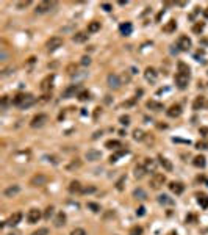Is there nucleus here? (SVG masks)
Wrapping results in <instances>:
<instances>
[{
    "label": "nucleus",
    "instance_id": "338daca9",
    "mask_svg": "<svg viewBox=\"0 0 208 235\" xmlns=\"http://www.w3.org/2000/svg\"><path fill=\"white\" fill-rule=\"evenodd\" d=\"M205 146H206V149H208V143H206V144H205Z\"/></svg>",
    "mask_w": 208,
    "mask_h": 235
},
{
    "label": "nucleus",
    "instance_id": "680f3d73",
    "mask_svg": "<svg viewBox=\"0 0 208 235\" xmlns=\"http://www.w3.org/2000/svg\"><path fill=\"white\" fill-rule=\"evenodd\" d=\"M49 99H50V96H49V94H46V96H42L41 102H46V100H49Z\"/></svg>",
    "mask_w": 208,
    "mask_h": 235
},
{
    "label": "nucleus",
    "instance_id": "bf43d9fd",
    "mask_svg": "<svg viewBox=\"0 0 208 235\" xmlns=\"http://www.w3.org/2000/svg\"><path fill=\"white\" fill-rule=\"evenodd\" d=\"M208 133V127H202L200 129V135H206Z\"/></svg>",
    "mask_w": 208,
    "mask_h": 235
},
{
    "label": "nucleus",
    "instance_id": "c9c22d12",
    "mask_svg": "<svg viewBox=\"0 0 208 235\" xmlns=\"http://www.w3.org/2000/svg\"><path fill=\"white\" fill-rule=\"evenodd\" d=\"M105 147L106 149H119V147H122V144H120L119 140H108L105 143Z\"/></svg>",
    "mask_w": 208,
    "mask_h": 235
},
{
    "label": "nucleus",
    "instance_id": "3c124183",
    "mask_svg": "<svg viewBox=\"0 0 208 235\" xmlns=\"http://www.w3.org/2000/svg\"><path fill=\"white\" fill-rule=\"evenodd\" d=\"M119 121H120V124H122V125H128L130 124V116H120L119 118Z\"/></svg>",
    "mask_w": 208,
    "mask_h": 235
},
{
    "label": "nucleus",
    "instance_id": "dca6fc26",
    "mask_svg": "<svg viewBox=\"0 0 208 235\" xmlns=\"http://www.w3.org/2000/svg\"><path fill=\"white\" fill-rule=\"evenodd\" d=\"M81 168V160L80 158H72L71 162L64 166L66 171H69V173H72V171H77V169H80Z\"/></svg>",
    "mask_w": 208,
    "mask_h": 235
},
{
    "label": "nucleus",
    "instance_id": "ea45409f",
    "mask_svg": "<svg viewBox=\"0 0 208 235\" xmlns=\"http://www.w3.org/2000/svg\"><path fill=\"white\" fill-rule=\"evenodd\" d=\"M128 235H142V227L141 226H131L130 230H128Z\"/></svg>",
    "mask_w": 208,
    "mask_h": 235
},
{
    "label": "nucleus",
    "instance_id": "4d7b16f0",
    "mask_svg": "<svg viewBox=\"0 0 208 235\" xmlns=\"http://www.w3.org/2000/svg\"><path fill=\"white\" fill-rule=\"evenodd\" d=\"M100 6L105 9V11H111V5H108V3H102Z\"/></svg>",
    "mask_w": 208,
    "mask_h": 235
},
{
    "label": "nucleus",
    "instance_id": "20e7f679",
    "mask_svg": "<svg viewBox=\"0 0 208 235\" xmlns=\"http://www.w3.org/2000/svg\"><path fill=\"white\" fill-rule=\"evenodd\" d=\"M63 38H60V36H52L50 39H47V42H46V47H47V50L49 52H53V50H57V49H60L61 46H63Z\"/></svg>",
    "mask_w": 208,
    "mask_h": 235
},
{
    "label": "nucleus",
    "instance_id": "2f4dec72",
    "mask_svg": "<svg viewBox=\"0 0 208 235\" xmlns=\"http://www.w3.org/2000/svg\"><path fill=\"white\" fill-rule=\"evenodd\" d=\"M158 202L161 205H174V199L169 198L168 195H160L158 196Z\"/></svg>",
    "mask_w": 208,
    "mask_h": 235
},
{
    "label": "nucleus",
    "instance_id": "13d9d810",
    "mask_svg": "<svg viewBox=\"0 0 208 235\" xmlns=\"http://www.w3.org/2000/svg\"><path fill=\"white\" fill-rule=\"evenodd\" d=\"M102 133H103L102 130H97V132H95V133L92 135V140H97V138H99V136H102Z\"/></svg>",
    "mask_w": 208,
    "mask_h": 235
},
{
    "label": "nucleus",
    "instance_id": "58836bf2",
    "mask_svg": "<svg viewBox=\"0 0 208 235\" xmlns=\"http://www.w3.org/2000/svg\"><path fill=\"white\" fill-rule=\"evenodd\" d=\"M86 209H89L91 212H94V213H99L102 209H100V205L97 204V202H86Z\"/></svg>",
    "mask_w": 208,
    "mask_h": 235
},
{
    "label": "nucleus",
    "instance_id": "a19ab883",
    "mask_svg": "<svg viewBox=\"0 0 208 235\" xmlns=\"http://www.w3.org/2000/svg\"><path fill=\"white\" fill-rule=\"evenodd\" d=\"M53 213H55V209L53 205H49L46 210H44V219H50L53 216Z\"/></svg>",
    "mask_w": 208,
    "mask_h": 235
},
{
    "label": "nucleus",
    "instance_id": "0e129e2a",
    "mask_svg": "<svg viewBox=\"0 0 208 235\" xmlns=\"http://www.w3.org/2000/svg\"><path fill=\"white\" fill-rule=\"evenodd\" d=\"M9 235H19V232H11Z\"/></svg>",
    "mask_w": 208,
    "mask_h": 235
},
{
    "label": "nucleus",
    "instance_id": "37998d69",
    "mask_svg": "<svg viewBox=\"0 0 208 235\" xmlns=\"http://www.w3.org/2000/svg\"><path fill=\"white\" fill-rule=\"evenodd\" d=\"M203 24L202 22H197V24H194L192 25V33H196V35H200L202 33V30H203Z\"/></svg>",
    "mask_w": 208,
    "mask_h": 235
},
{
    "label": "nucleus",
    "instance_id": "473e14b6",
    "mask_svg": "<svg viewBox=\"0 0 208 235\" xmlns=\"http://www.w3.org/2000/svg\"><path fill=\"white\" fill-rule=\"evenodd\" d=\"M100 22L99 20H92V22H89L88 24V33H95V31H99L100 30Z\"/></svg>",
    "mask_w": 208,
    "mask_h": 235
},
{
    "label": "nucleus",
    "instance_id": "9d476101",
    "mask_svg": "<svg viewBox=\"0 0 208 235\" xmlns=\"http://www.w3.org/2000/svg\"><path fill=\"white\" fill-rule=\"evenodd\" d=\"M53 80H55V75H53V74H49L46 79H42V82L39 83L41 91H44V93H46V91H50L52 86H53Z\"/></svg>",
    "mask_w": 208,
    "mask_h": 235
},
{
    "label": "nucleus",
    "instance_id": "aec40b11",
    "mask_svg": "<svg viewBox=\"0 0 208 235\" xmlns=\"http://www.w3.org/2000/svg\"><path fill=\"white\" fill-rule=\"evenodd\" d=\"M68 190L71 191L72 195H81V190H83V185L78 182V180H72V182L69 184Z\"/></svg>",
    "mask_w": 208,
    "mask_h": 235
},
{
    "label": "nucleus",
    "instance_id": "de8ad7c7",
    "mask_svg": "<svg viewBox=\"0 0 208 235\" xmlns=\"http://www.w3.org/2000/svg\"><path fill=\"white\" fill-rule=\"evenodd\" d=\"M30 235H49V229H47V227H39L38 230L31 232Z\"/></svg>",
    "mask_w": 208,
    "mask_h": 235
},
{
    "label": "nucleus",
    "instance_id": "a211bd4d",
    "mask_svg": "<svg viewBox=\"0 0 208 235\" xmlns=\"http://www.w3.org/2000/svg\"><path fill=\"white\" fill-rule=\"evenodd\" d=\"M89 35H88V31H77V33L72 36V41L77 42V44H83V42L88 41Z\"/></svg>",
    "mask_w": 208,
    "mask_h": 235
},
{
    "label": "nucleus",
    "instance_id": "6e6d98bb",
    "mask_svg": "<svg viewBox=\"0 0 208 235\" xmlns=\"http://www.w3.org/2000/svg\"><path fill=\"white\" fill-rule=\"evenodd\" d=\"M131 105H135V99H131V100H128V102H124V103H122V107H131Z\"/></svg>",
    "mask_w": 208,
    "mask_h": 235
},
{
    "label": "nucleus",
    "instance_id": "864d4df0",
    "mask_svg": "<svg viewBox=\"0 0 208 235\" xmlns=\"http://www.w3.org/2000/svg\"><path fill=\"white\" fill-rule=\"evenodd\" d=\"M2 108H6V105H8V96H2Z\"/></svg>",
    "mask_w": 208,
    "mask_h": 235
},
{
    "label": "nucleus",
    "instance_id": "052dcab7",
    "mask_svg": "<svg viewBox=\"0 0 208 235\" xmlns=\"http://www.w3.org/2000/svg\"><path fill=\"white\" fill-rule=\"evenodd\" d=\"M109 162H111V163H114V162H117V157H116L114 154H113L111 157H109Z\"/></svg>",
    "mask_w": 208,
    "mask_h": 235
},
{
    "label": "nucleus",
    "instance_id": "b1692460",
    "mask_svg": "<svg viewBox=\"0 0 208 235\" xmlns=\"http://www.w3.org/2000/svg\"><path fill=\"white\" fill-rule=\"evenodd\" d=\"M158 160H160V165L168 171V173H171V171L174 169V165L171 163V160H168L166 157H163V155H158Z\"/></svg>",
    "mask_w": 208,
    "mask_h": 235
},
{
    "label": "nucleus",
    "instance_id": "49530a36",
    "mask_svg": "<svg viewBox=\"0 0 208 235\" xmlns=\"http://www.w3.org/2000/svg\"><path fill=\"white\" fill-rule=\"evenodd\" d=\"M77 97H78V100H88V99H89V93H88L86 89H83V91H80L78 93V96H77Z\"/></svg>",
    "mask_w": 208,
    "mask_h": 235
},
{
    "label": "nucleus",
    "instance_id": "5fc2aeb1",
    "mask_svg": "<svg viewBox=\"0 0 208 235\" xmlns=\"http://www.w3.org/2000/svg\"><path fill=\"white\" fill-rule=\"evenodd\" d=\"M136 215H138V216H144V215H146V209H144V207H139V209L136 210Z\"/></svg>",
    "mask_w": 208,
    "mask_h": 235
},
{
    "label": "nucleus",
    "instance_id": "72a5a7b5",
    "mask_svg": "<svg viewBox=\"0 0 208 235\" xmlns=\"http://www.w3.org/2000/svg\"><path fill=\"white\" fill-rule=\"evenodd\" d=\"M119 30H120V33H122L124 36H128L131 33V30H133V27H131L130 22H125V24H120Z\"/></svg>",
    "mask_w": 208,
    "mask_h": 235
},
{
    "label": "nucleus",
    "instance_id": "9b49d317",
    "mask_svg": "<svg viewBox=\"0 0 208 235\" xmlns=\"http://www.w3.org/2000/svg\"><path fill=\"white\" fill-rule=\"evenodd\" d=\"M191 46H192V42H191V39L186 36V35H182V36L177 39V47H179V50H189Z\"/></svg>",
    "mask_w": 208,
    "mask_h": 235
},
{
    "label": "nucleus",
    "instance_id": "69168bd1",
    "mask_svg": "<svg viewBox=\"0 0 208 235\" xmlns=\"http://www.w3.org/2000/svg\"><path fill=\"white\" fill-rule=\"evenodd\" d=\"M169 235H177V233H175V232H171V233H169Z\"/></svg>",
    "mask_w": 208,
    "mask_h": 235
},
{
    "label": "nucleus",
    "instance_id": "c756f323",
    "mask_svg": "<svg viewBox=\"0 0 208 235\" xmlns=\"http://www.w3.org/2000/svg\"><path fill=\"white\" fill-rule=\"evenodd\" d=\"M133 198H136V199H139V201H146L147 199V193L142 188H135L133 190Z\"/></svg>",
    "mask_w": 208,
    "mask_h": 235
},
{
    "label": "nucleus",
    "instance_id": "423d86ee",
    "mask_svg": "<svg viewBox=\"0 0 208 235\" xmlns=\"http://www.w3.org/2000/svg\"><path fill=\"white\" fill-rule=\"evenodd\" d=\"M174 82H175V85H177L179 89H185L186 86H188L189 77L188 75H183V74H180V72H177V74H175V77H174Z\"/></svg>",
    "mask_w": 208,
    "mask_h": 235
},
{
    "label": "nucleus",
    "instance_id": "09e8293b",
    "mask_svg": "<svg viewBox=\"0 0 208 235\" xmlns=\"http://www.w3.org/2000/svg\"><path fill=\"white\" fill-rule=\"evenodd\" d=\"M30 0H22V2H17L16 3V8L17 9H22V8H27V6H30Z\"/></svg>",
    "mask_w": 208,
    "mask_h": 235
},
{
    "label": "nucleus",
    "instance_id": "f03ea898",
    "mask_svg": "<svg viewBox=\"0 0 208 235\" xmlns=\"http://www.w3.org/2000/svg\"><path fill=\"white\" fill-rule=\"evenodd\" d=\"M49 122V116L46 113H39L36 116H33V119L30 121V127L31 129H41Z\"/></svg>",
    "mask_w": 208,
    "mask_h": 235
},
{
    "label": "nucleus",
    "instance_id": "6e6552de",
    "mask_svg": "<svg viewBox=\"0 0 208 235\" xmlns=\"http://www.w3.org/2000/svg\"><path fill=\"white\" fill-rule=\"evenodd\" d=\"M41 210L39 209H30L28 213H27V221L28 224H36L39 219H41Z\"/></svg>",
    "mask_w": 208,
    "mask_h": 235
},
{
    "label": "nucleus",
    "instance_id": "a18cd8bd",
    "mask_svg": "<svg viewBox=\"0 0 208 235\" xmlns=\"http://www.w3.org/2000/svg\"><path fill=\"white\" fill-rule=\"evenodd\" d=\"M69 235H88V232H86L85 229H81V227H75V229L71 230Z\"/></svg>",
    "mask_w": 208,
    "mask_h": 235
},
{
    "label": "nucleus",
    "instance_id": "6ab92c4d",
    "mask_svg": "<svg viewBox=\"0 0 208 235\" xmlns=\"http://www.w3.org/2000/svg\"><path fill=\"white\" fill-rule=\"evenodd\" d=\"M66 224V213L64 212H58L53 218V226L55 227H63Z\"/></svg>",
    "mask_w": 208,
    "mask_h": 235
},
{
    "label": "nucleus",
    "instance_id": "bb28decb",
    "mask_svg": "<svg viewBox=\"0 0 208 235\" xmlns=\"http://www.w3.org/2000/svg\"><path fill=\"white\" fill-rule=\"evenodd\" d=\"M147 108H150V110H153V111H161L164 107H163V103H160V102H157V100H147Z\"/></svg>",
    "mask_w": 208,
    "mask_h": 235
},
{
    "label": "nucleus",
    "instance_id": "f704fd0d",
    "mask_svg": "<svg viewBox=\"0 0 208 235\" xmlns=\"http://www.w3.org/2000/svg\"><path fill=\"white\" fill-rule=\"evenodd\" d=\"M36 103V97L33 94H28L27 96V99H25V102H24V105L20 107V108H30L31 105H35Z\"/></svg>",
    "mask_w": 208,
    "mask_h": 235
},
{
    "label": "nucleus",
    "instance_id": "79ce46f5",
    "mask_svg": "<svg viewBox=\"0 0 208 235\" xmlns=\"http://www.w3.org/2000/svg\"><path fill=\"white\" fill-rule=\"evenodd\" d=\"M125 180H127V177H125V176H120V179L116 182V190H117V191H122V190H124V184H125Z\"/></svg>",
    "mask_w": 208,
    "mask_h": 235
},
{
    "label": "nucleus",
    "instance_id": "c85d7f7f",
    "mask_svg": "<svg viewBox=\"0 0 208 235\" xmlns=\"http://www.w3.org/2000/svg\"><path fill=\"white\" fill-rule=\"evenodd\" d=\"M146 173H147V171H146L144 166H142V165H136V166H135V171H133V176H135L136 179H142V177L146 176Z\"/></svg>",
    "mask_w": 208,
    "mask_h": 235
},
{
    "label": "nucleus",
    "instance_id": "e433bc0d",
    "mask_svg": "<svg viewBox=\"0 0 208 235\" xmlns=\"http://www.w3.org/2000/svg\"><path fill=\"white\" fill-rule=\"evenodd\" d=\"M144 138H146V133L142 132L141 129L133 130V140H136V141H144Z\"/></svg>",
    "mask_w": 208,
    "mask_h": 235
},
{
    "label": "nucleus",
    "instance_id": "e2e57ef3",
    "mask_svg": "<svg viewBox=\"0 0 208 235\" xmlns=\"http://www.w3.org/2000/svg\"><path fill=\"white\" fill-rule=\"evenodd\" d=\"M203 17H206V19H208V8H205V9H203Z\"/></svg>",
    "mask_w": 208,
    "mask_h": 235
},
{
    "label": "nucleus",
    "instance_id": "ddd939ff",
    "mask_svg": "<svg viewBox=\"0 0 208 235\" xmlns=\"http://www.w3.org/2000/svg\"><path fill=\"white\" fill-rule=\"evenodd\" d=\"M22 212H14L13 215H9V218L6 219V226H9V227H14V226H17V224L22 221Z\"/></svg>",
    "mask_w": 208,
    "mask_h": 235
},
{
    "label": "nucleus",
    "instance_id": "412c9836",
    "mask_svg": "<svg viewBox=\"0 0 208 235\" xmlns=\"http://www.w3.org/2000/svg\"><path fill=\"white\" fill-rule=\"evenodd\" d=\"M27 96L28 94H24V93H17L13 99H11V103H13L14 107H22L24 105V102H25V99H27Z\"/></svg>",
    "mask_w": 208,
    "mask_h": 235
},
{
    "label": "nucleus",
    "instance_id": "4468645a",
    "mask_svg": "<svg viewBox=\"0 0 208 235\" xmlns=\"http://www.w3.org/2000/svg\"><path fill=\"white\" fill-rule=\"evenodd\" d=\"M85 158L88 162H97V160L102 158V152L97 151V149H89V151L85 152Z\"/></svg>",
    "mask_w": 208,
    "mask_h": 235
},
{
    "label": "nucleus",
    "instance_id": "8fccbe9b",
    "mask_svg": "<svg viewBox=\"0 0 208 235\" xmlns=\"http://www.w3.org/2000/svg\"><path fill=\"white\" fill-rule=\"evenodd\" d=\"M66 72H68L69 75H72L74 72H77V65H75V63H71V65L66 68Z\"/></svg>",
    "mask_w": 208,
    "mask_h": 235
},
{
    "label": "nucleus",
    "instance_id": "f257e3e1",
    "mask_svg": "<svg viewBox=\"0 0 208 235\" xmlns=\"http://www.w3.org/2000/svg\"><path fill=\"white\" fill-rule=\"evenodd\" d=\"M50 180V177L47 176V174H44V173H36V174H33L31 177H30V180H28V185L30 187H44L47 182Z\"/></svg>",
    "mask_w": 208,
    "mask_h": 235
},
{
    "label": "nucleus",
    "instance_id": "c03bdc74",
    "mask_svg": "<svg viewBox=\"0 0 208 235\" xmlns=\"http://www.w3.org/2000/svg\"><path fill=\"white\" fill-rule=\"evenodd\" d=\"M199 204L202 205V209H208V196H205V195H202V196H199Z\"/></svg>",
    "mask_w": 208,
    "mask_h": 235
},
{
    "label": "nucleus",
    "instance_id": "cd10ccee",
    "mask_svg": "<svg viewBox=\"0 0 208 235\" xmlns=\"http://www.w3.org/2000/svg\"><path fill=\"white\" fill-rule=\"evenodd\" d=\"M192 165H194L196 168H205L206 158H205L203 155H197V157H194V160H192Z\"/></svg>",
    "mask_w": 208,
    "mask_h": 235
},
{
    "label": "nucleus",
    "instance_id": "393cba45",
    "mask_svg": "<svg viewBox=\"0 0 208 235\" xmlns=\"http://www.w3.org/2000/svg\"><path fill=\"white\" fill-rule=\"evenodd\" d=\"M142 166L146 168V171L149 173V171H155V168H157V162L153 158H144V162H142Z\"/></svg>",
    "mask_w": 208,
    "mask_h": 235
},
{
    "label": "nucleus",
    "instance_id": "5701e85b",
    "mask_svg": "<svg viewBox=\"0 0 208 235\" xmlns=\"http://www.w3.org/2000/svg\"><path fill=\"white\" fill-rule=\"evenodd\" d=\"M169 190L172 191L174 195H182L185 191V185L180 184V182H171L169 184Z\"/></svg>",
    "mask_w": 208,
    "mask_h": 235
},
{
    "label": "nucleus",
    "instance_id": "2eb2a0df",
    "mask_svg": "<svg viewBox=\"0 0 208 235\" xmlns=\"http://www.w3.org/2000/svg\"><path fill=\"white\" fill-rule=\"evenodd\" d=\"M144 77H146V80L147 82H150V83H155L157 82V79H158V72L153 69V68H146V71H144Z\"/></svg>",
    "mask_w": 208,
    "mask_h": 235
},
{
    "label": "nucleus",
    "instance_id": "4c0bfd02",
    "mask_svg": "<svg viewBox=\"0 0 208 235\" xmlns=\"http://www.w3.org/2000/svg\"><path fill=\"white\" fill-rule=\"evenodd\" d=\"M97 188L94 185H83V190H81V195H92L95 193Z\"/></svg>",
    "mask_w": 208,
    "mask_h": 235
},
{
    "label": "nucleus",
    "instance_id": "0eeeda50",
    "mask_svg": "<svg viewBox=\"0 0 208 235\" xmlns=\"http://www.w3.org/2000/svg\"><path fill=\"white\" fill-rule=\"evenodd\" d=\"M57 5L55 2H41V3H38L36 5V9H35V13L36 14H46V13H49L50 9Z\"/></svg>",
    "mask_w": 208,
    "mask_h": 235
},
{
    "label": "nucleus",
    "instance_id": "7ed1b4c3",
    "mask_svg": "<svg viewBox=\"0 0 208 235\" xmlns=\"http://www.w3.org/2000/svg\"><path fill=\"white\" fill-rule=\"evenodd\" d=\"M164 184H166V176L161 174V173H155V174L152 176L150 182H149V185H150L152 190H158V188H161Z\"/></svg>",
    "mask_w": 208,
    "mask_h": 235
},
{
    "label": "nucleus",
    "instance_id": "1a4fd4ad",
    "mask_svg": "<svg viewBox=\"0 0 208 235\" xmlns=\"http://www.w3.org/2000/svg\"><path fill=\"white\" fill-rule=\"evenodd\" d=\"M78 89H80V86L78 85H69L68 88H66L63 93H61V97L63 99H71V97H75V94L78 93ZM78 96V94H77Z\"/></svg>",
    "mask_w": 208,
    "mask_h": 235
},
{
    "label": "nucleus",
    "instance_id": "7c9ffc66",
    "mask_svg": "<svg viewBox=\"0 0 208 235\" xmlns=\"http://www.w3.org/2000/svg\"><path fill=\"white\" fill-rule=\"evenodd\" d=\"M175 28H177V22H175L174 19H171L169 22L163 27V31H164V33H174Z\"/></svg>",
    "mask_w": 208,
    "mask_h": 235
},
{
    "label": "nucleus",
    "instance_id": "603ef678",
    "mask_svg": "<svg viewBox=\"0 0 208 235\" xmlns=\"http://www.w3.org/2000/svg\"><path fill=\"white\" fill-rule=\"evenodd\" d=\"M80 63H81V66H89L91 65V58L89 57H83Z\"/></svg>",
    "mask_w": 208,
    "mask_h": 235
},
{
    "label": "nucleus",
    "instance_id": "a878e982",
    "mask_svg": "<svg viewBox=\"0 0 208 235\" xmlns=\"http://www.w3.org/2000/svg\"><path fill=\"white\" fill-rule=\"evenodd\" d=\"M189 66L186 65L185 61H179L177 63V72H180V74H183V75H188L189 77Z\"/></svg>",
    "mask_w": 208,
    "mask_h": 235
},
{
    "label": "nucleus",
    "instance_id": "f3484780",
    "mask_svg": "<svg viewBox=\"0 0 208 235\" xmlns=\"http://www.w3.org/2000/svg\"><path fill=\"white\" fill-rule=\"evenodd\" d=\"M166 114H168L169 118H179V116L182 114V107H180L179 103L171 105L169 110H166Z\"/></svg>",
    "mask_w": 208,
    "mask_h": 235
},
{
    "label": "nucleus",
    "instance_id": "f8f14e48",
    "mask_svg": "<svg viewBox=\"0 0 208 235\" xmlns=\"http://www.w3.org/2000/svg\"><path fill=\"white\" fill-rule=\"evenodd\" d=\"M106 82H108V86L109 88H114V89L120 88V85H122V79H120L117 74H109L108 79H106Z\"/></svg>",
    "mask_w": 208,
    "mask_h": 235
},
{
    "label": "nucleus",
    "instance_id": "39448f33",
    "mask_svg": "<svg viewBox=\"0 0 208 235\" xmlns=\"http://www.w3.org/2000/svg\"><path fill=\"white\" fill-rule=\"evenodd\" d=\"M20 191H22L20 185L13 184V185H8V187L3 190V196H5V198H16V196L20 193Z\"/></svg>",
    "mask_w": 208,
    "mask_h": 235
},
{
    "label": "nucleus",
    "instance_id": "4be33fe9",
    "mask_svg": "<svg viewBox=\"0 0 208 235\" xmlns=\"http://www.w3.org/2000/svg\"><path fill=\"white\" fill-rule=\"evenodd\" d=\"M206 107V99L203 96H199V97H196L194 102H192V110H202Z\"/></svg>",
    "mask_w": 208,
    "mask_h": 235
}]
</instances>
